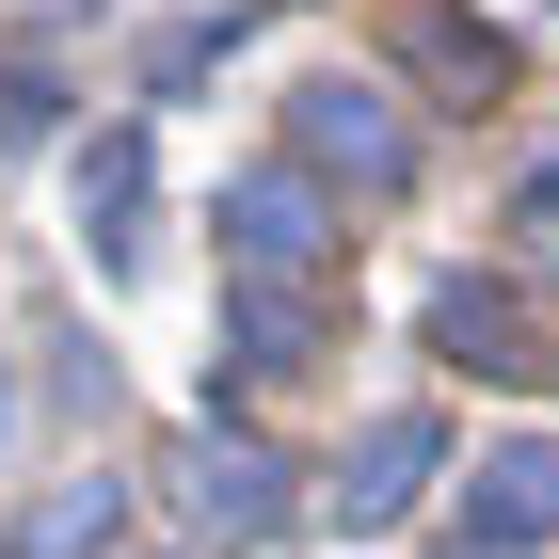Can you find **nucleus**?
Masks as SVG:
<instances>
[{
	"instance_id": "1",
	"label": "nucleus",
	"mask_w": 559,
	"mask_h": 559,
	"mask_svg": "<svg viewBox=\"0 0 559 559\" xmlns=\"http://www.w3.org/2000/svg\"><path fill=\"white\" fill-rule=\"evenodd\" d=\"M320 257H336V209H320V176H240L224 192V288H320Z\"/></svg>"
},
{
	"instance_id": "2",
	"label": "nucleus",
	"mask_w": 559,
	"mask_h": 559,
	"mask_svg": "<svg viewBox=\"0 0 559 559\" xmlns=\"http://www.w3.org/2000/svg\"><path fill=\"white\" fill-rule=\"evenodd\" d=\"M176 496H192V527H224V544H272V527H288V464H272L257 431H192V448H176Z\"/></svg>"
},
{
	"instance_id": "3",
	"label": "nucleus",
	"mask_w": 559,
	"mask_h": 559,
	"mask_svg": "<svg viewBox=\"0 0 559 559\" xmlns=\"http://www.w3.org/2000/svg\"><path fill=\"white\" fill-rule=\"evenodd\" d=\"M288 129H304V160H352L368 192H400V160H416V129H400V96H384V81H352V64L288 96Z\"/></svg>"
},
{
	"instance_id": "4",
	"label": "nucleus",
	"mask_w": 559,
	"mask_h": 559,
	"mask_svg": "<svg viewBox=\"0 0 559 559\" xmlns=\"http://www.w3.org/2000/svg\"><path fill=\"white\" fill-rule=\"evenodd\" d=\"M431 464H448V431L400 400V416H368V448H352V479H336V512H352V527H400V512L431 496Z\"/></svg>"
},
{
	"instance_id": "5",
	"label": "nucleus",
	"mask_w": 559,
	"mask_h": 559,
	"mask_svg": "<svg viewBox=\"0 0 559 559\" xmlns=\"http://www.w3.org/2000/svg\"><path fill=\"white\" fill-rule=\"evenodd\" d=\"M431 352L496 384V368H527V304H512V288H479V272H448V288H431Z\"/></svg>"
},
{
	"instance_id": "6",
	"label": "nucleus",
	"mask_w": 559,
	"mask_h": 559,
	"mask_svg": "<svg viewBox=\"0 0 559 559\" xmlns=\"http://www.w3.org/2000/svg\"><path fill=\"white\" fill-rule=\"evenodd\" d=\"M464 527H479V544H544V527H559V448H544V431L479 464V512Z\"/></svg>"
},
{
	"instance_id": "7",
	"label": "nucleus",
	"mask_w": 559,
	"mask_h": 559,
	"mask_svg": "<svg viewBox=\"0 0 559 559\" xmlns=\"http://www.w3.org/2000/svg\"><path fill=\"white\" fill-rule=\"evenodd\" d=\"M400 48H416V64H431L448 96H496V81H512V33H496V16H464V0H431V16H416Z\"/></svg>"
},
{
	"instance_id": "8",
	"label": "nucleus",
	"mask_w": 559,
	"mask_h": 559,
	"mask_svg": "<svg viewBox=\"0 0 559 559\" xmlns=\"http://www.w3.org/2000/svg\"><path fill=\"white\" fill-rule=\"evenodd\" d=\"M112 527H129V479H64V496L33 512V559H96Z\"/></svg>"
},
{
	"instance_id": "9",
	"label": "nucleus",
	"mask_w": 559,
	"mask_h": 559,
	"mask_svg": "<svg viewBox=\"0 0 559 559\" xmlns=\"http://www.w3.org/2000/svg\"><path fill=\"white\" fill-rule=\"evenodd\" d=\"M129 209H144V129H112V144H81V224L129 257Z\"/></svg>"
},
{
	"instance_id": "10",
	"label": "nucleus",
	"mask_w": 559,
	"mask_h": 559,
	"mask_svg": "<svg viewBox=\"0 0 559 559\" xmlns=\"http://www.w3.org/2000/svg\"><path fill=\"white\" fill-rule=\"evenodd\" d=\"M320 336V288H240V368H304Z\"/></svg>"
},
{
	"instance_id": "11",
	"label": "nucleus",
	"mask_w": 559,
	"mask_h": 559,
	"mask_svg": "<svg viewBox=\"0 0 559 559\" xmlns=\"http://www.w3.org/2000/svg\"><path fill=\"white\" fill-rule=\"evenodd\" d=\"M448 559H527V544H479V527H464V544H448Z\"/></svg>"
}]
</instances>
